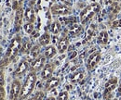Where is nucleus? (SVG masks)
Masks as SVG:
<instances>
[{"instance_id":"obj_18","label":"nucleus","mask_w":121,"mask_h":100,"mask_svg":"<svg viewBox=\"0 0 121 100\" xmlns=\"http://www.w3.org/2000/svg\"><path fill=\"white\" fill-rule=\"evenodd\" d=\"M57 53V50L56 48L53 46V45H49V46H47L45 49V57L47 58H51L53 57Z\"/></svg>"},{"instance_id":"obj_35","label":"nucleus","mask_w":121,"mask_h":100,"mask_svg":"<svg viewBox=\"0 0 121 100\" xmlns=\"http://www.w3.org/2000/svg\"><path fill=\"white\" fill-rule=\"evenodd\" d=\"M117 96H121V84L118 86V88H117Z\"/></svg>"},{"instance_id":"obj_13","label":"nucleus","mask_w":121,"mask_h":100,"mask_svg":"<svg viewBox=\"0 0 121 100\" xmlns=\"http://www.w3.org/2000/svg\"><path fill=\"white\" fill-rule=\"evenodd\" d=\"M117 78H112V79H110L105 84V91H104V94H111L112 91L117 88Z\"/></svg>"},{"instance_id":"obj_5","label":"nucleus","mask_w":121,"mask_h":100,"mask_svg":"<svg viewBox=\"0 0 121 100\" xmlns=\"http://www.w3.org/2000/svg\"><path fill=\"white\" fill-rule=\"evenodd\" d=\"M21 91H22V85L20 81L14 80L12 82V84L10 87V94H9V99L10 100H18L20 98V95H21Z\"/></svg>"},{"instance_id":"obj_14","label":"nucleus","mask_w":121,"mask_h":100,"mask_svg":"<svg viewBox=\"0 0 121 100\" xmlns=\"http://www.w3.org/2000/svg\"><path fill=\"white\" fill-rule=\"evenodd\" d=\"M60 84V79L57 77H51L50 79L48 80L47 84H46L45 89L47 91H50L51 89H54L56 86Z\"/></svg>"},{"instance_id":"obj_23","label":"nucleus","mask_w":121,"mask_h":100,"mask_svg":"<svg viewBox=\"0 0 121 100\" xmlns=\"http://www.w3.org/2000/svg\"><path fill=\"white\" fill-rule=\"evenodd\" d=\"M50 31H51V32L52 33H54V34H57V33H59L60 31V23L59 22V20L57 21H53L52 22V24L50 25Z\"/></svg>"},{"instance_id":"obj_39","label":"nucleus","mask_w":121,"mask_h":100,"mask_svg":"<svg viewBox=\"0 0 121 100\" xmlns=\"http://www.w3.org/2000/svg\"><path fill=\"white\" fill-rule=\"evenodd\" d=\"M116 1H117V2H120L121 3V0H116Z\"/></svg>"},{"instance_id":"obj_34","label":"nucleus","mask_w":121,"mask_h":100,"mask_svg":"<svg viewBox=\"0 0 121 100\" xmlns=\"http://www.w3.org/2000/svg\"><path fill=\"white\" fill-rule=\"evenodd\" d=\"M0 100H5V92H0Z\"/></svg>"},{"instance_id":"obj_26","label":"nucleus","mask_w":121,"mask_h":100,"mask_svg":"<svg viewBox=\"0 0 121 100\" xmlns=\"http://www.w3.org/2000/svg\"><path fill=\"white\" fill-rule=\"evenodd\" d=\"M23 29H24V31H25V32H26V33L30 34V33H32V32H34L35 27H34V24H33V23H31V22H27V23H25V24H24Z\"/></svg>"},{"instance_id":"obj_20","label":"nucleus","mask_w":121,"mask_h":100,"mask_svg":"<svg viewBox=\"0 0 121 100\" xmlns=\"http://www.w3.org/2000/svg\"><path fill=\"white\" fill-rule=\"evenodd\" d=\"M50 42V35L48 33H44L42 34L40 37H39V44L40 45H43V46H46L48 45Z\"/></svg>"},{"instance_id":"obj_8","label":"nucleus","mask_w":121,"mask_h":100,"mask_svg":"<svg viewBox=\"0 0 121 100\" xmlns=\"http://www.w3.org/2000/svg\"><path fill=\"white\" fill-rule=\"evenodd\" d=\"M54 71V65L53 63H48L44 67L43 71L41 72V78L43 80H48L51 78L52 76V73Z\"/></svg>"},{"instance_id":"obj_7","label":"nucleus","mask_w":121,"mask_h":100,"mask_svg":"<svg viewBox=\"0 0 121 100\" xmlns=\"http://www.w3.org/2000/svg\"><path fill=\"white\" fill-rule=\"evenodd\" d=\"M46 57L43 56H38L35 60L32 61L31 63V69H32V72H38L41 70V68L44 66V63H45Z\"/></svg>"},{"instance_id":"obj_38","label":"nucleus","mask_w":121,"mask_h":100,"mask_svg":"<svg viewBox=\"0 0 121 100\" xmlns=\"http://www.w3.org/2000/svg\"><path fill=\"white\" fill-rule=\"evenodd\" d=\"M1 54H2V48H1V46H0V58H1Z\"/></svg>"},{"instance_id":"obj_37","label":"nucleus","mask_w":121,"mask_h":100,"mask_svg":"<svg viewBox=\"0 0 121 100\" xmlns=\"http://www.w3.org/2000/svg\"><path fill=\"white\" fill-rule=\"evenodd\" d=\"M46 100H56L54 97H48V98H47Z\"/></svg>"},{"instance_id":"obj_33","label":"nucleus","mask_w":121,"mask_h":100,"mask_svg":"<svg viewBox=\"0 0 121 100\" xmlns=\"http://www.w3.org/2000/svg\"><path fill=\"white\" fill-rule=\"evenodd\" d=\"M76 55H77V52H76V51H73V52L70 54V58H71V59H72V58H74Z\"/></svg>"},{"instance_id":"obj_17","label":"nucleus","mask_w":121,"mask_h":100,"mask_svg":"<svg viewBox=\"0 0 121 100\" xmlns=\"http://www.w3.org/2000/svg\"><path fill=\"white\" fill-rule=\"evenodd\" d=\"M24 17H25V19H26V20H27L28 22L33 23V22L35 21V15L34 9H33V8H26V9H25V12H24Z\"/></svg>"},{"instance_id":"obj_27","label":"nucleus","mask_w":121,"mask_h":100,"mask_svg":"<svg viewBox=\"0 0 121 100\" xmlns=\"http://www.w3.org/2000/svg\"><path fill=\"white\" fill-rule=\"evenodd\" d=\"M44 99V93L43 92H37L34 96H32L28 100H43Z\"/></svg>"},{"instance_id":"obj_3","label":"nucleus","mask_w":121,"mask_h":100,"mask_svg":"<svg viewBox=\"0 0 121 100\" xmlns=\"http://www.w3.org/2000/svg\"><path fill=\"white\" fill-rule=\"evenodd\" d=\"M101 8V6L98 3H93L90 5L89 7H87L86 8H84L81 13H80V21L82 24H86L91 18L99 12Z\"/></svg>"},{"instance_id":"obj_16","label":"nucleus","mask_w":121,"mask_h":100,"mask_svg":"<svg viewBox=\"0 0 121 100\" xmlns=\"http://www.w3.org/2000/svg\"><path fill=\"white\" fill-rule=\"evenodd\" d=\"M31 48H32V44H31L30 40L25 39L22 43V46H21V53L22 54H28L30 52Z\"/></svg>"},{"instance_id":"obj_32","label":"nucleus","mask_w":121,"mask_h":100,"mask_svg":"<svg viewBox=\"0 0 121 100\" xmlns=\"http://www.w3.org/2000/svg\"><path fill=\"white\" fill-rule=\"evenodd\" d=\"M64 5H66V6H72V3H73V0H60Z\"/></svg>"},{"instance_id":"obj_12","label":"nucleus","mask_w":121,"mask_h":100,"mask_svg":"<svg viewBox=\"0 0 121 100\" xmlns=\"http://www.w3.org/2000/svg\"><path fill=\"white\" fill-rule=\"evenodd\" d=\"M69 44V40L66 35H63L58 42V51L60 53H64V51L68 48Z\"/></svg>"},{"instance_id":"obj_4","label":"nucleus","mask_w":121,"mask_h":100,"mask_svg":"<svg viewBox=\"0 0 121 100\" xmlns=\"http://www.w3.org/2000/svg\"><path fill=\"white\" fill-rule=\"evenodd\" d=\"M50 11L53 15H68L71 13V8L64 4H55L50 8Z\"/></svg>"},{"instance_id":"obj_21","label":"nucleus","mask_w":121,"mask_h":100,"mask_svg":"<svg viewBox=\"0 0 121 100\" xmlns=\"http://www.w3.org/2000/svg\"><path fill=\"white\" fill-rule=\"evenodd\" d=\"M84 77V73L82 72H75L72 76H71V82L73 84H76L78 82H80Z\"/></svg>"},{"instance_id":"obj_24","label":"nucleus","mask_w":121,"mask_h":100,"mask_svg":"<svg viewBox=\"0 0 121 100\" xmlns=\"http://www.w3.org/2000/svg\"><path fill=\"white\" fill-rule=\"evenodd\" d=\"M95 33V25L91 24L89 27V29L87 30V33H86V40H91V38L94 36Z\"/></svg>"},{"instance_id":"obj_2","label":"nucleus","mask_w":121,"mask_h":100,"mask_svg":"<svg viewBox=\"0 0 121 100\" xmlns=\"http://www.w3.org/2000/svg\"><path fill=\"white\" fill-rule=\"evenodd\" d=\"M22 39L20 36H16L14 37L11 42L9 45V48L7 50V53H6V56H5V58L10 62L11 60H13L15 57L17 56V54L19 53V51L21 50V46H22Z\"/></svg>"},{"instance_id":"obj_10","label":"nucleus","mask_w":121,"mask_h":100,"mask_svg":"<svg viewBox=\"0 0 121 100\" xmlns=\"http://www.w3.org/2000/svg\"><path fill=\"white\" fill-rule=\"evenodd\" d=\"M22 18H23V10L22 8H20L17 9L15 16V30L17 32H19L21 29L22 23Z\"/></svg>"},{"instance_id":"obj_36","label":"nucleus","mask_w":121,"mask_h":100,"mask_svg":"<svg viewBox=\"0 0 121 100\" xmlns=\"http://www.w3.org/2000/svg\"><path fill=\"white\" fill-rule=\"evenodd\" d=\"M112 3H113V0H106L105 1L106 5H112Z\"/></svg>"},{"instance_id":"obj_29","label":"nucleus","mask_w":121,"mask_h":100,"mask_svg":"<svg viewBox=\"0 0 121 100\" xmlns=\"http://www.w3.org/2000/svg\"><path fill=\"white\" fill-rule=\"evenodd\" d=\"M57 100H68V93L66 91H61L58 95Z\"/></svg>"},{"instance_id":"obj_1","label":"nucleus","mask_w":121,"mask_h":100,"mask_svg":"<svg viewBox=\"0 0 121 100\" xmlns=\"http://www.w3.org/2000/svg\"><path fill=\"white\" fill-rule=\"evenodd\" d=\"M36 83V74L35 72H31L28 75L27 78L23 84V85L22 86V91H21V95H20V99L22 100L26 98L34 90L35 86Z\"/></svg>"},{"instance_id":"obj_28","label":"nucleus","mask_w":121,"mask_h":100,"mask_svg":"<svg viewBox=\"0 0 121 100\" xmlns=\"http://www.w3.org/2000/svg\"><path fill=\"white\" fill-rule=\"evenodd\" d=\"M4 84H5V79H4V72L0 70V92L4 91Z\"/></svg>"},{"instance_id":"obj_22","label":"nucleus","mask_w":121,"mask_h":100,"mask_svg":"<svg viewBox=\"0 0 121 100\" xmlns=\"http://www.w3.org/2000/svg\"><path fill=\"white\" fill-rule=\"evenodd\" d=\"M97 42L101 44H105L108 42V33L106 32H100L99 36H98V39H97Z\"/></svg>"},{"instance_id":"obj_11","label":"nucleus","mask_w":121,"mask_h":100,"mask_svg":"<svg viewBox=\"0 0 121 100\" xmlns=\"http://www.w3.org/2000/svg\"><path fill=\"white\" fill-rule=\"evenodd\" d=\"M82 32H83L82 27L76 23L71 24L68 27V32H69V35H71V36H77L80 33H82Z\"/></svg>"},{"instance_id":"obj_6","label":"nucleus","mask_w":121,"mask_h":100,"mask_svg":"<svg viewBox=\"0 0 121 100\" xmlns=\"http://www.w3.org/2000/svg\"><path fill=\"white\" fill-rule=\"evenodd\" d=\"M100 59H101V54L99 52L92 53L89 57L88 60H87V68H88V70H90V71L93 70L96 67V65L98 64V62L100 61Z\"/></svg>"},{"instance_id":"obj_9","label":"nucleus","mask_w":121,"mask_h":100,"mask_svg":"<svg viewBox=\"0 0 121 100\" xmlns=\"http://www.w3.org/2000/svg\"><path fill=\"white\" fill-rule=\"evenodd\" d=\"M28 69H29V63H28V61H26V60H22V61L19 64L18 68L16 69V72L14 74H15V76L20 77V76L23 75L25 72H27Z\"/></svg>"},{"instance_id":"obj_30","label":"nucleus","mask_w":121,"mask_h":100,"mask_svg":"<svg viewBox=\"0 0 121 100\" xmlns=\"http://www.w3.org/2000/svg\"><path fill=\"white\" fill-rule=\"evenodd\" d=\"M22 1L23 0H13V8L14 9H18V8H20L21 7V4L22 3Z\"/></svg>"},{"instance_id":"obj_25","label":"nucleus","mask_w":121,"mask_h":100,"mask_svg":"<svg viewBox=\"0 0 121 100\" xmlns=\"http://www.w3.org/2000/svg\"><path fill=\"white\" fill-rule=\"evenodd\" d=\"M119 10H120V7L117 3L116 4H112L110 6V8H109V13H111V14L113 15H116L119 12Z\"/></svg>"},{"instance_id":"obj_31","label":"nucleus","mask_w":121,"mask_h":100,"mask_svg":"<svg viewBox=\"0 0 121 100\" xmlns=\"http://www.w3.org/2000/svg\"><path fill=\"white\" fill-rule=\"evenodd\" d=\"M112 26H113V27H115V28H117V27H121V19L117 20H115V21H113Z\"/></svg>"},{"instance_id":"obj_15","label":"nucleus","mask_w":121,"mask_h":100,"mask_svg":"<svg viewBox=\"0 0 121 100\" xmlns=\"http://www.w3.org/2000/svg\"><path fill=\"white\" fill-rule=\"evenodd\" d=\"M39 53H40V46L39 45H34L31 48L30 52L28 53V58L33 61L39 56Z\"/></svg>"},{"instance_id":"obj_19","label":"nucleus","mask_w":121,"mask_h":100,"mask_svg":"<svg viewBox=\"0 0 121 100\" xmlns=\"http://www.w3.org/2000/svg\"><path fill=\"white\" fill-rule=\"evenodd\" d=\"M76 17H70V18H60L59 22L63 24V25H71L76 23Z\"/></svg>"}]
</instances>
